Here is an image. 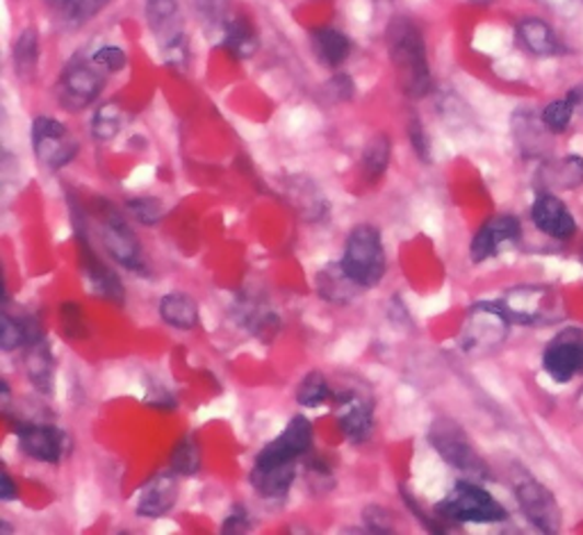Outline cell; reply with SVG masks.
I'll return each mask as SVG.
<instances>
[{
	"mask_svg": "<svg viewBox=\"0 0 583 535\" xmlns=\"http://www.w3.org/2000/svg\"><path fill=\"white\" fill-rule=\"evenodd\" d=\"M388 53L403 94L424 99L431 92V69L422 30L411 19H392L388 25Z\"/></svg>",
	"mask_w": 583,
	"mask_h": 535,
	"instance_id": "cell-1",
	"label": "cell"
},
{
	"mask_svg": "<svg viewBox=\"0 0 583 535\" xmlns=\"http://www.w3.org/2000/svg\"><path fill=\"white\" fill-rule=\"evenodd\" d=\"M511 319L498 306V301H479L475 304L458 333V346L470 358H485L498 353L511 333Z\"/></svg>",
	"mask_w": 583,
	"mask_h": 535,
	"instance_id": "cell-2",
	"label": "cell"
},
{
	"mask_svg": "<svg viewBox=\"0 0 583 535\" xmlns=\"http://www.w3.org/2000/svg\"><path fill=\"white\" fill-rule=\"evenodd\" d=\"M435 517L451 524H500L508 520L506 509L479 481H458L435 506Z\"/></svg>",
	"mask_w": 583,
	"mask_h": 535,
	"instance_id": "cell-3",
	"label": "cell"
},
{
	"mask_svg": "<svg viewBox=\"0 0 583 535\" xmlns=\"http://www.w3.org/2000/svg\"><path fill=\"white\" fill-rule=\"evenodd\" d=\"M340 264L346 276L363 289L376 287L378 281L386 276L388 266L381 230L371 224H358L346 237Z\"/></svg>",
	"mask_w": 583,
	"mask_h": 535,
	"instance_id": "cell-4",
	"label": "cell"
},
{
	"mask_svg": "<svg viewBox=\"0 0 583 535\" xmlns=\"http://www.w3.org/2000/svg\"><path fill=\"white\" fill-rule=\"evenodd\" d=\"M498 306L519 326H551L565 317L563 296L549 285H517L506 289Z\"/></svg>",
	"mask_w": 583,
	"mask_h": 535,
	"instance_id": "cell-5",
	"label": "cell"
},
{
	"mask_svg": "<svg viewBox=\"0 0 583 535\" xmlns=\"http://www.w3.org/2000/svg\"><path fill=\"white\" fill-rule=\"evenodd\" d=\"M428 442L449 467L462 471L465 477H470L472 481H488L490 479V469H488L485 460L479 456L472 440L468 437V433L462 431V426L458 422H454L449 418L435 420L431 424V431H428Z\"/></svg>",
	"mask_w": 583,
	"mask_h": 535,
	"instance_id": "cell-6",
	"label": "cell"
},
{
	"mask_svg": "<svg viewBox=\"0 0 583 535\" xmlns=\"http://www.w3.org/2000/svg\"><path fill=\"white\" fill-rule=\"evenodd\" d=\"M99 205H101L96 207V217L101 224L99 230L107 253L112 255V260L128 266V270L141 272L146 262L135 230L126 224L124 215L116 210L110 201H99Z\"/></svg>",
	"mask_w": 583,
	"mask_h": 535,
	"instance_id": "cell-7",
	"label": "cell"
},
{
	"mask_svg": "<svg viewBox=\"0 0 583 535\" xmlns=\"http://www.w3.org/2000/svg\"><path fill=\"white\" fill-rule=\"evenodd\" d=\"M297 458L285 456L267 444L253 460L251 486L267 499H285L297 479Z\"/></svg>",
	"mask_w": 583,
	"mask_h": 535,
	"instance_id": "cell-8",
	"label": "cell"
},
{
	"mask_svg": "<svg viewBox=\"0 0 583 535\" xmlns=\"http://www.w3.org/2000/svg\"><path fill=\"white\" fill-rule=\"evenodd\" d=\"M515 499L522 515L527 517L538 531L553 535L561 531L563 513L557 497L549 488H545L540 481L527 477L515 483Z\"/></svg>",
	"mask_w": 583,
	"mask_h": 535,
	"instance_id": "cell-9",
	"label": "cell"
},
{
	"mask_svg": "<svg viewBox=\"0 0 583 535\" xmlns=\"http://www.w3.org/2000/svg\"><path fill=\"white\" fill-rule=\"evenodd\" d=\"M33 151L42 164L57 171L73 162L78 141L69 137V130L57 118L37 116L33 122Z\"/></svg>",
	"mask_w": 583,
	"mask_h": 535,
	"instance_id": "cell-10",
	"label": "cell"
},
{
	"mask_svg": "<svg viewBox=\"0 0 583 535\" xmlns=\"http://www.w3.org/2000/svg\"><path fill=\"white\" fill-rule=\"evenodd\" d=\"M542 369L553 383H570L583 374V331L568 329L553 338L542 353Z\"/></svg>",
	"mask_w": 583,
	"mask_h": 535,
	"instance_id": "cell-11",
	"label": "cell"
},
{
	"mask_svg": "<svg viewBox=\"0 0 583 535\" xmlns=\"http://www.w3.org/2000/svg\"><path fill=\"white\" fill-rule=\"evenodd\" d=\"M103 84L105 78L96 69V65L92 67L84 62H73L65 69L60 78V103L69 112H80L99 99Z\"/></svg>",
	"mask_w": 583,
	"mask_h": 535,
	"instance_id": "cell-12",
	"label": "cell"
},
{
	"mask_svg": "<svg viewBox=\"0 0 583 535\" xmlns=\"http://www.w3.org/2000/svg\"><path fill=\"white\" fill-rule=\"evenodd\" d=\"M522 240V224L513 215L490 217L479 232L472 237L470 258L475 264H481L494 255H500L508 247H515Z\"/></svg>",
	"mask_w": 583,
	"mask_h": 535,
	"instance_id": "cell-13",
	"label": "cell"
},
{
	"mask_svg": "<svg viewBox=\"0 0 583 535\" xmlns=\"http://www.w3.org/2000/svg\"><path fill=\"white\" fill-rule=\"evenodd\" d=\"M76 240L80 244V262H82V272H84V281L90 285V292L101 296L105 301H112L116 306H124L126 301V292L124 285L119 281L110 266H105L101 262V258L96 255V251L87 242V232L78 230L76 232Z\"/></svg>",
	"mask_w": 583,
	"mask_h": 535,
	"instance_id": "cell-14",
	"label": "cell"
},
{
	"mask_svg": "<svg viewBox=\"0 0 583 535\" xmlns=\"http://www.w3.org/2000/svg\"><path fill=\"white\" fill-rule=\"evenodd\" d=\"M14 433L19 437V447L23 454L39 463L55 465L62 458L65 447H67V437L57 426L48 424H35V422H14Z\"/></svg>",
	"mask_w": 583,
	"mask_h": 535,
	"instance_id": "cell-15",
	"label": "cell"
},
{
	"mask_svg": "<svg viewBox=\"0 0 583 535\" xmlns=\"http://www.w3.org/2000/svg\"><path fill=\"white\" fill-rule=\"evenodd\" d=\"M333 399L338 403V426L342 435L354 444L367 442L374 431L371 401L354 390H342L340 395H333Z\"/></svg>",
	"mask_w": 583,
	"mask_h": 535,
	"instance_id": "cell-16",
	"label": "cell"
},
{
	"mask_svg": "<svg viewBox=\"0 0 583 535\" xmlns=\"http://www.w3.org/2000/svg\"><path fill=\"white\" fill-rule=\"evenodd\" d=\"M531 221L542 235L559 242L570 240L576 232V219L568 210V205L551 192H542L536 196L531 205Z\"/></svg>",
	"mask_w": 583,
	"mask_h": 535,
	"instance_id": "cell-17",
	"label": "cell"
},
{
	"mask_svg": "<svg viewBox=\"0 0 583 535\" xmlns=\"http://www.w3.org/2000/svg\"><path fill=\"white\" fill-rule=\"evenodd\" d=\"M179 474L176 471H160L151 481H146L139 499H137V515L139 517H149V520H158L162 515H167L173 503L179 499Z\"/></svg>",
	"mask_w": 583,
	"mask_h": 535,
	"instance_id": "cell-18",
	"label": "cell"
},
{
	"mask_svg": "<svg viewBox=\"0 0 583 535\" xmlns=\"http://www.w3.org/2000/svg\"><path fill=\"white\" fill-rule=\"evenodd\" d=\"M515 35L522 48L536 57H559L565 53V46L557 35V30L542 19L536 16L522 19L515 27Z\"/></svg>",
	"mask_w": 583,
	"mask_h": 535,
	"instance_id": "cell-19",
	"label": "cell"
},
{
	"mask_svg": "<svg viewBox=\"0 0 583 535\" xmlns=\"http://www.w3.org/2000/svg\"><path fill=\"white\" fill-rule=\"evenodd\" d=\"M146 19H149L151 30L160 39V46L185 37L176 0H149V3H146Z\"/></svg>",
	"mask_w": 583,
	"mask_h": 535,
	"instance_id": "cell-20",
	"label": "cell"
},
{
	"mask_svg": "<svg viewBox=\"0 0 583 535\" xmlns=\"http://www.w3.org/2000/svg\"><path fill=\"white\" fill-rule=\"evenodd\" d=\"M310 46L319 62L331 69L344 65L348 55H352V42H348V37L335 27L315 30V33L310 35Z\"/></svg>",
	"mask_w": 583,
	"mask_h": 535,
	"instance_id": "cell-21",
	"label": "cell"
},
{
	"mask_svg": "<svg viewBox=\"0 0 583 535\" xmlns=\"http://www.w3.org/2000/svg\"><path fill=\"white\" fill-rule=\"evenodd\" d=\"M25 372H27V378H31L33 388L37 392H42L46 397L53 392L55 361H53L50 349H48L44 338L25 346Z\"/></svg>",
	"mask_w": 583,
	"mask_h": 535,
	"instance_id": "cell-22",
	"label": "cell"
},
{
	"mask_svg": "<svg viewBox=\"0 0 583 535\" xmlns=\"http://www.w3.org/2000/svg\"><path fill=\"white\" fill-rule=\"evenodd\" d=\"M158 312L164 323L173 326V329H179V331H190L198 323V304L192 299L190 294H183V292L164 294L160 299Z\"/></svg>",
	"mask_w": 583,
	"mask_h": 535,
	"instance_id": "cell-23",
	"label": "cell"
},
{
	"mask_svg": "<svg viewBox=\"0 0 583 535\" xmlns=\"http://www.w3.org/2000/svg\"><path fill=\"white\" fill-rule=\"evenodd\" d=\"M361 289L363 287L358 283H354L352 278L346 276L340 262L327 266V270L319 272V276H317L319 296L331 304H348Z\"/></svg>",
	"mask_w": 583,
	"mask_h": 535,
	"instance_id": "cell-24",
	"label": "cell"
},
{
	"mask_svg": "<svg viewBox=\"0 0 583 535\" xmlns=\"http://www.w3.org/2000/svg\"><path fill=\"white\" fill-rule=\"evenodd\" d=\"M44 333L35 319H14L12 315H3V326H0V349L16 351L21 346L33 344L42 340Z\"/></svg>",
	"mask_w": 583,
	"mask_h": 535,
	"instance_id": "cell-25",
	"label": "cell"
},
{
	"mask_svg": "<svg viewBox=\"0 0 583 535\" xmlns=\"http://www.w3.org/2000/svg\"><path fill=\"white\" fill-rule=\"evenodd\" d=\"M14 69L21 78H33L39 65V33L35 27H25L14 42Z\"/></svg>",
	"mask_w": 583,
	"mask_h": 535,
	"instance_id": "cell-26",
	"label": "cell"
},
{
	"mask_svg": "<svg viewBox=\"0 0 583 535\" xmlns=\"http://www.w3.org/2000/svg\"><path fill=\"white\" fill-rule=\"evenodd\" d=\"M224 46L230 55L238 59H249L258 50V37L253 33L251 23L244 19H232L224 23Z\"/></svg>",
	"mask_w": 583,
	"mask_h": 535,
	"instance_id": "cell-27",
	"label": "cell"
},
{
	"mask_svg": "<svg viewBox=\"0 0 583 535\" xmlns=\"http://www.w3.org/2000/svg\"><path fill=\"white\" fill-rule=\"evenodd\" d=\"M281 447H285L289 454H295L297 458H304L312 449V422L304 414H295L283 429L278 437H274Z\"/></svg>",
	"mask_w": 583,
	"mask_h": 535,
	"instance_id": "cell-28",
	"label": "cell"
},
{
	"mask_svg": "<svg viewBox=\"0 0 583 535\" xmlns=\"http://www.w3.org/2000/svg\"><path fill=\"white\" fill-rule=\"evenodd\" d=\"M547 173V187L549 190H576L583 185V158L579 156H565L549 164L545 169Z\"/></svg>",
	"mask_w": 583,
	"mask_h": 535,
	"instance_id": "cell-29",
	"label": "cell"
},
{
	"mask_svg": "<svg viewBox=\"0 0 583 535\" xmlns=\"http://www.w3.org/2000/svg\"><path fill=\"white\" fill-rule=\"evenodd\" d=\"M390 139L388 135H376L367 141L363 151V169L369 183H376L378 178L386 175V169L390 164Z\"/></svg>",
	"mask_w": 583,
	"mask_h": 535,
	"instance_id": "cell-30",
	"label": "cell"
},
{
	"mask_svg": "<svg viewBox=\"0 0 583 535\" xmlns=\"http://www.w3.org/2000/svg\"><path fill=\"white\" fill-rule=\"evenodd\" d=\"M513 130H515V139L519 144V148L527 156L540 153L542 135L549 133L542 122L538 124L531 114H524V112H517L515 114V118H513Z\"/></svg>",
	"mask_w": 583,
	"mask_h": 535,
	"instance_id": "cell-31",
	"label": "cell"
},
{
	"mask_svg": "<svg viewBox=\"0 0 583 535\" xmlns=\"http://www.w3.org/2000/svg\"><path fill=\"white\" fill-rule=\"evenodd\" d=\"M171 469L179 477H194L201 469V444L194 435H185L179 440L176 447L171 452Z\"/></svg>",
	"mask_w": 583,
	"mask_h": 535,
	"instance_id": "cell-32",
	"label": "cell"
},
{
	"mask_svg": "<svg viewBox=\"0 0 583 535\" xmlns=\"http://www.w3.org/2000/svg\"><path fill=\"white\" fill-rule=\"evenodd\" d=\"M333 399V390L329 380L324 378V374L319 372H310L301 383H299V390H297V401L306 408H319L324 406L327 401Z\"/></svg>",
	"mask_w": 583,
	"mask_h": 535,
	"instance_id": "cell-33",
	"label": "cell"
},
{
	"mask_svg": "<svg viewBox=\"0 0 583 535\" xmlns=\"http://www.w3.org/2000/svg\"><path fill=\"white\" fill-rule=\"evenodd\" d=\"M122 107L116 103L101 105L92 116V135L99 141H110L122 130Z\"/></svg>",
	"mask_w": 583,
	"mask_h": 535,
	"instance_id": "cell-34",
	"label": "cell"
},
{
	"mask_svg": "<svg viewBox=\"0 0 583 535\" xmlns=\"http://www.w3.org/2000/svg\"><path fill=\"white\" fill-rule=\"evenodd\" d=\"M574 107L570 103V99H559V101H551L542 112H540V122L545 124V128L549 130V135H561L570 128L572 118H574Z\"/></svg>",
	"mask_w": 583,
	"mask_h": 535,
	"instance_id": "cell-35",
	"label": "cell"
},
{
	"mask_svg": "<svg viewBox=\"0 0 583 535\" xmlns=\"http://www.w3.org/2000/svg\"><path fill=\"white\" fill-rule=\"evenodd\" d=\"M126 207H128V213L144 226H158L164 217V205L162 201L153 198V196H139V198H130L126 201Z\"/></svg>",
	"mask_w": 583,
	"mask_h": 535,
	"instance_id": "cell-36",
	"label": "cell"
},
{
	"mask_svg": "<svg viewBox=\"0 0 583 535\" xmlns=\"http://www.w3.org/2000/svg\"><path fill=\"white\" fill-rule=\"evenodd\" d=\"M107 3L110 0H69V5L65 8L67 21L71 25H82L90 19H94Z\"/></svg>",
	"mask_w": 583,
	"mask_h": 535,
	"instance_id": "cell-37",
	"label": "cell"
},
{
	"mask_svg": "<svg viewBox=\"0 0 583 535\" xmlns=\"http://www.w3.org/2000/svg\"><path fill=\"white\" fill-rule=\"evenodd\" d=\"M92 59H94L96 67H101L103 71H110V73L122 71L128 65V57L119 46H103L94 53Z\"/></svg>",
	"mask_w": 583,
	"mask_h": 535,
	"instance_id": "cell-38",
	"label": "cell"
},
{
	"mask_svg": "<svg viewBox=\"0 0 583 535\" xmlns=\"http://www.w3.org/2000/svg\"><path fill=\"white\" fill-rule=\"evenodd\" d=\"M408 137H411L413 144V151L422 162H431V139L424 130V124L420 122L418 116L411 118V124H408Z\"/></svg>",
	"mask_w": 583,
	"mask_h": 535,
	"instance_id": "cell-39",
	"label": "cell"
},
{
	"mask_svg": "<svg viewBox=\"0 0 583 535\" xmlns=\"http://www.w3.org/2000/svg\"><path fill=\"white\" fill-rule=\"evenodd\" d=\"M62 329L69 338H84L87 335V326L80 306L76 304H65L62 306Z\"/></svg>",
	"mask_w": 583,
	"mask_h": 535,
	"instance_id": "cell-40",
	"label": "cell"
},
{
	"mask_svg": "<svg viewBox=\"0 0 583 535\" xmlns=\"http://www.w3.org/2000/svg\"><path fill=\"white\" fill-rule=\"evenodd\" d=\"M363 522L374 533H390L392 531V524H390L388 513L384 509H378V506H367L363 511Z\"/></svg>",
	"mask_w": 583,
	"mask_h": 535,
	"instance_id": "cell-41",
	"label": "cell"
},
{
	"mask_svg": "<svg viewBox=\"0 0 583 535\" xmlns=\"http://www.w3.org/2000/svg\"><path fill=\"white\" fill-rule=\"evenodd\" d=\"M144 403L149 406V408H153V410H176V399L169 395L167 388L149 390L144 397Z\"/></svg>",
	"mask_w": 583,
	"mask_h": 535,
	"instance_id": "cell-42",
	"label": "cell"
},
{
	"mask_svg": "<svg viewBox=\"0 0 583 535\" xmlns=\"http://www.w3.org/2000/svg\"><path fill=\"white\" fill-rule=\"evenodd\" d=\"M247 528H249V515H247L244 506H240V503H238V506L230 509L228 517L224 520L221 531L224 533H236V531L240 533V531H247Z\"/></svg>",
	"mask_w": 583,
	"mask_h": 535,
	"instance_id": "cell-43",
	"label": "cell"
},
{
	"mask_svg": "<svg viewBox=\"0 0 583 535\" xmlns=\"http://www.w3.org/2000/svg\"><path fill=\"white\" fill-rule=\"evenodd\" d=\"M329 89H331V96L338 99V101H348V99L354 96V92H356V87H354L352 78H348L346 73L335 76V78L329 82Z\"/></svg>",
	"mask_w": 583,
	"mask_h": 535,
	"instance_id": "cell-44",
	"label": "cell"
},
{
	"mask_svg": "<svg viewBox=\"0 0 583 535\" xmlns=\"http://www.w3.org/2000/svg\"><path fill=\"white\" fill-rule=\"evenodd\" d=\"M16 497H19V488L14 486L10 474L3 471V477H0V499H3V501H14Z\"/></svg>",
	"mask_w": 583,
	"mask_h": 535,
	"instance_id": "cell-45",
	"label": "cell"
},
{
	"mask_svg": "<svg viewBox=\"0 0 583 535\" xmlns=\"http://www.w3.org/2000/svg\"><path fill=\"white\" fill-rule=\"evenodd\" d=\"M568 99H570V103H572V107H574V114L583 116V82H579V84H574V87L570 89V92H568Z\"/></svg>",
	"mask_w": 583,
	"mask_h": 535,
	"instance_id": "cell-46",
	"label": "cell"
},
{
	"mask_svg": "<svg viewBox=\"0 0 583 535\" xmlns=\"http://www.w3.org/2000/svg\"><path fill=\"white\" fill-rule=\"evenodd\" d=\"M470 3H475V5H490V3H494V0H470Z\"/></svg>",
	"mask_w": 583,
	"mask_h": 535,
	"instance_id": "cell-47",
	"label": "cell"
},
{
	"mask_svg": "<svg viewBox=\"0 0 583 535\" xmlns=\"http://www.w3.org/2000/svg\"><path fill=\"white\" fill-rule=\"evenodd\" d=\"M579 406L583 408V390H581V395H579Z\"/></svg>",
	"mask_w": 583,
	"mask_h": 535,
	"instance_id": "cell-48",
	"label": "cell"
},
{
	"mask_svg": "<svg viewBox=\"0 0 583 535\" xmlns=\"http://www.w3.org/2000/svg\"><path fill=\"white\" fill-rule=\"evenodd\" d=\"M579 3H581V5H583V0H579Z\"/></svg>",
	"mask_w": 583,
	"mask_h": 535,
	"instance_id": "cell-49",
	"label": "cell"
}]
</instances>
